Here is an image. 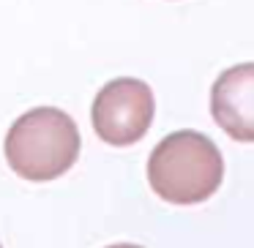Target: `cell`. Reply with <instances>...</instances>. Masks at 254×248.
Returning a JSON list of instances; mask_svg holds the SVG:
<instances>
[{
    "mask_svg": "<svg viewBox=\"0 0 254 248\" xmlns=\"http://www.w3.org/2000/svg\"><path fill=\"white\" fill-rule=\"evenodd\" d=\"M79 128L63 109L36 106L19 115L6 134V161L19 177L47 183L66 175L79 158Z\"/></svg>",
    "mask_w": 254,
    "mask_h": 248,
    "instance_id": "cell-2",
    "label": "cell"
},
{
    "mask_svg": "<svg viewBox=\"0 0 254 248\" xmlns=\"http://www.w3.org/2000/svg\"><path fill=\"white\" fill-rule=\"evenodd\" d=\"M224 180V158L210 137L191 128L172 131L148 158V183L170 204H199Z\"/></svg>",
    "mask_w": 254,
    "mask_h": 248,
    "instance_id": "cell-1",
    "label": "cell"
},
{
    "mask_svg": "<svg viewBox=\"0 0 254 248\" xmlns=\"http://www.w3.org/2000/svg\"><path fill=\"white\" fill-rule=\"evenodd\" d=\"M210 115L227 137L254 145V63H238L216 77Z\"/></svg>",
    "mask_w": 254,
    "mask_h": 248,
    "instance_id": "cell-4",
    "label": "cell"
},
{
    "mask_svg": "<svg viewBox=\"0 0 254 248\" xmlns=\"http://www.w3.org/2000/svg\"><path fill=\"white\" fill-rule=\"evenodd\" d=\"M107 248H142V246H134V243H115V246H107Z\"/></svg>",
    "mask_w": 254,
    "mask_h": 248,
    "instance_id": "cell-5",
    "label": "cell"
},
{
    "mask_svg": "<svg viewBox=\"0 0 254 248\" xmlns=\"http://www.w3.org/2000/svg\"><path fill=\"white\" fill-rule=\"evenodd\" d=\"M156 99L148 82L134 77H118L96 93L90 106L93 131L112 148L137 145L153 126Z\"/></svg>",
    "mask_w": 254,
    "mask_h": 248,
    "instance_id": "cell-3",
    "label": "cell"
}]
</instances>
